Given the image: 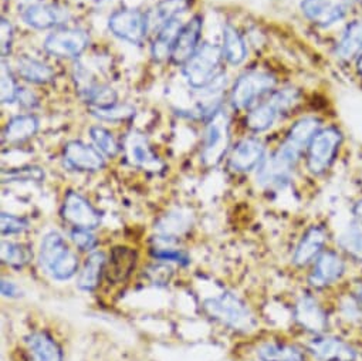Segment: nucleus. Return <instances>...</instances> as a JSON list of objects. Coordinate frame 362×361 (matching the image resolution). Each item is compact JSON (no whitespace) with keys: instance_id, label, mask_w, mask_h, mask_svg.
<instances>
[{"instance_id":"nucleus-1","label":"nucleus","mask_w":362,"mask_h":361,"mask_svg":"<svg viewBox=\"0 0 362 361\" xmlns=\"http://www.w3.org/2000/svg\"><path fill=\"white\" fill-rule=\"evenodd\" d=\"M356 272L334 245L325 249L304 272L308 290L329 296L345 286Z\"/></svg>"},{"instance_id":"nucleus-2","label":"nucleus","mask_w":362,"mask_h":361,"mask_svg":"<svg viewBox=\"0 0 362 361\" xmlns=\"http://www.w3.org/2000/svg\"><path fill=\"white\" fill-rule=\"evenodd\" d=\"M291 319L294 326L305 337L334 330L328 296L314 293L308 289L294 299L291 306Z\"/></svg>"},{"instance_id":"nucleus-3","label":"nucleus","mask_w":362,"mask_h":361,"mask_svg":"<svg viewBox=\"0 0 362 361\" xmlns=\"http://www.w3.org/2000/svg\"><path fill=\"white\" fill-rule=\"evenodd\" d=\"M39 260L42 268L59 282L69 280L80 272L77 253L59 232H49L45 235L40 243Z\"/></svg>"},{"instance_id":"nucleus-4","label":"nucleus","mask_w":362,"mask_h":361,"mask_svg":"<svg viewBox=\"0 0 362 361\" xmlns=\"http://www.w3.org/2000/svg\"><path fill=\"white\" fill-rule=\"evenodd\" d=\"M204 309L214 320L238 333L249 334L257 328V319L252 309L230 292L206 299Z\"/></svg>"},{"instance_id":"nucleus-5","label":"nucleus","mask_w":362,"mask_h":361,"mask_svg":"<svg viewBox=\"0 0 362 361\" xmlns=\"http://www.w3.org/2000/svg\"><path fill=\"white\" fill-rule=\"evenodd\" d=\"M304 347L310 361H361L362 350L356 338L339 331L307 337Z\"/></svg>"},{"instance_id":"nucleus-6","label":"nucleus","mask_w":362,"mask_h":361,"mask_svg":"<svg viewBox=\"0 0 362 361\" xmlns=\"http://www.w3.org/2000/svg\"><path fill=\"white\" fill-rule=\"evenodd\" d=\"M342 142L344 135L338 127H321L305 149L307 171L313 176H324L337 162Z\"/></svg>"},{"instance_id":"nucleus-7","label":"nucleus","mask_w":362,"mask_h":361,"mask_svg":"<svg viewBox=\"0 0 362 361\" xmlns=\"http://www.w3.org/2000/svg\"><path fill=\"white\" fill-rule=\"evenodd\" d=\"M334 245V232L325 222L310 224L293 246L290 263L296 270L307 268L329 246Z\"/></svg>"},{"instance_id":"nucleus-8","label":"nucleus","mask_w":362,"mask_h":361,"mask_svg":"<svg viewBox=\"0 0 362 361\" xmlns=\"http://www.w3.org/2000/svg\"><path fill=\"white\" fill-rule=\"evenodd\" d=\"M334 330L348 337L359 338L362 336V310L349 287V282L328 296Z\"/></svg>"},{"instance_id":"nucleus-9","label":"nucleus","mask_w":362,"mask_h":361,"mask_svg":"<svg viewBox=\"0 0 362 361\" xmlns=\"http://www.w3.org/2000/svg\"><path fill=\"white\" fill-rule=\"evenodd\" d=\"M230 147V120L226 111H216L205 130L201 161L206 168H214L222 162Z\"/></svg>"},{"instance_id":"nucleus-10","label":"nucleus","mask_w":362,"mask_h":361,"mask_svg":"<svg viewBox=\"0 0 362 361\" xmlns=\"http://www.w3.org/2000/svg\"><path fill=\"white\" fill-rule=\"evenodd\" d=\"M223 59L222 49L204 43L184 64V76L194 88H206L216 80V73Z\"/></svg>"},{"instance_id":"nucleus-11","label":"nucleus","mask_w":362,"mask_h":361,"mask_svg":"<svg viewBox=\"0 0 362 361\" xmlns=\"http://www.w3.org/2000/svg\"><path fill=\"white\" fill-rule=\"evenodd\" d=\"M276 87V77L269 71H247L235 83L230 103L238 110L249 108L257 98L270 93Z\"/></svg>"},{"instance_id":"nucleus-12","label":"nucleus","mask_w":362,"mask_h":361,"mask_svg":"<svg viewBox=\"0 0 362 361\" xmlns=\"http://www.w3.org/2000/svg\"><path fill=\"white\" fill-rule=\"evenodd\" d=\"M62 217L76 229L94 231L101 224V214L87 198L76 191H69L66 194L62 205Z\"/></svg>"},{"instance_id":"nucleus-13","label":"nucleus","mask_w":362,"mask_h":361,"mask_svg":"<svg viewBox=\"0 0 362 361\" xmlns=\"http://www.w3.org/2000/svg\"><path fill=\"white\" fill-rule=\"evenodd\" d=\"M90 45V38L83 29L64 28L47 36L45 50L59 59L78 57Z\"/></svg>"},{"instance_id":"nucleus-14","label":"nucleus","mask_w":362,"mask_h":361,"mask_svg":"<svg viewBox=\"0 0 362 361\" xmlns=\"http://www.w3.org/2000/svg\"><path fill=\"white\" fill-rule=\"evenodd\" d=\"M148 16L139 11L124 9L112 13L108 19V29L111 33L129 43H141L148 33Z\"/></svg>"},{"instance_id":"nucleus-15","label":"nucleus","mask_w":362,"mask_h":361,"mask_svg":"<svg viewBox=\"0 0 362 361\" xmlns=\"http://www.w3.org/2000/svg\"><path fill=\"white\" fill-rule=\"evenodd\" d=\"M64 164L80 172H97L105 166L104 155L95 148L83 141H69L63 149Z\"/></svg>"},{"instance_id":"nucleus-16","label":"nucleus","mask_w":362,"mask_h":361,"mask_svg":"<svg viewBox=\"0 0 362 361\" xmlns=\"http://www.w3.org/2000/svg\"><path fill=\"white\" fill-rule=\"evenodd\" d=\"M124 152L129 165L144 169L158 172L162 168V161L153 152L146 137L138 131H129L124 138Z\"/></svg>"},{"instance_id":"nucleus-17","label":"nucleus","mask_w":362,"mask_h":361,"mask_svg":"<svg viewBox=\"0 0 362 361\" xmlns=\"http://www.w3.org/2000/svg\"><path fill=\"white\" fill-rule=\"evenodd\" d=\"M138 263V252L129 246L118 245L110 251L104 277L110 285L125 283L134 273Z\"/></svg>"},{"instance_id":"nucleus-18","label":"nucleus","mask_w":362,"mask_h":361,"mask_svg":"<svg viewBox=\"0 0 362 361\" xmlns=\"http://www.w3.org/2000/svg\"><path fill=\"white\" fill-rule=\"evenodd\" d=\"M202 29H204V19L201 15L194 16L187 25L182 26L170 53V62L173 64L184 66L194 56V53L201 46L199 40H201Z\"/></svg>"},{"instance_id":"nucleus-19","label":"nucleus","mask_w":362,"mask_h":361,"mask_svg":"<svg viewBox=\"0 0 362 361\" xmlns=\"http://www.w3.org/2000/svg\"><path fill=\"white\" fill-rule=\"evenodd\" d=\"M266 158V147L259 138H243L240 139L230 152L229 168L233 172H250L260 166Z\"/></svg>"},{"instance_id":"nucleus-20","label":"nucleus","mask_w":362,"mask_h":361,"mask_svg":"<svg viewBox=\"0 0 362 361\" xmlns=\"http://www.w3.org/2000/svg\"><path fill=\"white\" fill-rule=\"evenodd\" d=\"M259 361H310L304 343L293 340L272 338L256 347Z\"/></svg>"},{"instance_id":"nucleus-21","label":"nucleus","mask_w":362,"mask_h":361,"mask_svg":"<svg viewBox=\"0 0 362 361\" xmlns=\"http://www.w3.org/2000/svg\"><path fill=\"white\" fill-rule=\"evenodd\" d=\"M334 246L348 259L355 272H362V225L355 219L349 221L334 234Z\"/></svg>"},{"instance_id":"nucleus-22","label":"nucleus","mask_w":362,"mask_h":361,"mask_svg":"<svg viewBox=\"0 0 362 361\" xmlns=\"http://www.w3.org/2000/svg\"><path fill=\"white\" fill-rule=\"evenodd\" d=\"M300 9L304 18L321 28L341 22L346 15V8L332 0H301Z\"/></svg>"},{"instance_id":"nucleus-23","label":"nucleus","mask_w":362,"mask_h":361,"mask_svg":"<svg viewBox=\"0 0 362 361\" xmlns=\"http://www.w3.org/2000/svg\"><path fill=\"white\" fill-rule=\"evenodd\" d=\"M69 19H70L69 11L64 8H60L57 5L36 4V5L29 6L23 12L25 23L37 30L57 28V26L66 23Z\"/></svg>"},{"instance_id":"nucleus-24","label":"nucleus","mask_w":362,"mask_h":361,"mask_svg":"<svg viewBox=\"0 0 362 361\" xmlns=\"http://www.w3.org/2000/svg\"><path fill=\"white\" fill-rule=\"evenodd\" d=\"M33 361H64V353L57 340L47 331H33L26 337Z\"/></svg>"},{"instance_id":"nucleus-25","label":"nucleus","mask_w":362,"mask_h":361,"mask_svg":"<svg viewBox=\"0 0 362 361\" xmlns=\"http://www.w3.org/2000/svg\"><path fill=\"white\" fill-rule=\"evenodd\" d=\"M105 263H107V256L104 252H98V251L91 252L84 260L81 270L78 272V277H77L78 289L83 292H94L101 283Z\"/></svg>"},{"instance_id":"nucleus-26","label":"nucleus","mask_w":362,"mask_h":361,"mask_svg":"<svg viewBox=\"0 0 362 361\" xmlns=\"http://www.w3.org/2000/svg\"><path fill=\"white\" fill-rule=\"evenodd\" d=\"M335 55L339 60H356L362 55V22L348 23L335 46Z\"/></svg>"},{"instance_id":"nucleus-27","label":"nucleus","mask_w":362,"mask_h":361,"mask_svg":"<svg viewBox=\"0 0 362 361\" xmlns=\"http://www.w3.org/2000/svg\"><path fill=\"white\" fill-rule=\"evenodd\" d=\"M39 120L33 114H22L11 118L2 132V141L8 144H21L36 135Z\"/></svg>"},{"instance_id":"nucleus-28","label":"nucleus","mask_w":362,"mask_h":361,"mask_svg":"<svg viewBox=\"0 0 362 361\" xmlns=\"http://www.w3.org/2000/svg\"><path fill=\"white\" fill-rule=\"evenodd\" d=\"M191 0H160L148 16L149 26L160 30L166 23L175 21L180 13L189 9Z\"/></svg>"},{"instance_id":"nucleus-29","label":"nucleus","mask_w":362,"mask_h":361,"mask_svg":"<svg viewBox=\"0 0 362 361\" xmlns=\"http://www.w3.org/2000/svg\"><path fill=\"white\" fill-rule=\"evenodd\" d=\"M182 23L180 21L175 19L169 23H166L160 30H158L156 38L151 46V56L156 62H163L166 59H170V53L175 45V40L182 29Z\"/></svg>"},{"instance_id":"nucleus-30","label":"nucleus","mask_w":362,"mask_h":361,"mask_svg":"<svg viewBox=\"0 0 362 361\" xmlns=\"http://www.w3.org/2000/svg\"><path fill=\"white\" fill-rule=\"evenodd\" d=\"M321 121L315 117H303L298 121H296L291 128L287 132L286 142L291 144L293 147L298 148L300 151L305 152L308 144L314 138V135L320 131L321 128Z\"/></svg>"},{"instance_id":"nucleus-31","label":"nucleus","mask_w":362,"mask_h":361,"mask_svg":"<svg viewBox=\"0 0 362 361\" xmlns=\"http://www.w3.org/2000/svg\"><path fill=\"white\" fill-rule=\"evenodd\" d=\"M280 115H281V111L269 98L267 101L256 105L246 115V127L253 132H263L272 128Z\"/></svg>"},{"instance_id":"nucleus-32","label":"nucleus","mask_w":362,"mask_h":361,"mask_svg":"<svg viewBox=\"0 0 362 361\" xmlns=\"http://www.w3.org/2000/svg\"><path fill=\"white\" fill-rule=\"evenodd\" d=\"M18 71L22 79L35 84H47L54 79V71L47 64L29 56L18 60Z\"/></svg>"},{"instance_id":"nucleus-33","label":"nucleus","mask_w":362,"mask_h":361,"mask_svg":"<svg viewBox=\"0 0 362 361\" xmlns=\"http://www.w3.org/2000/svg\"><path fill=\"white\" fill-rule=\"evenodd\" d=\"M223 57L230 64H242L247 56V47L240 36V33L232 25H226L223 28V46H222Z\"/></svg>"},{"instance_id":"nucleus-34","label":"nucleus","mask_w":362,"mask_h":361,"mask_svg":"<svg viewBox=\"0 0 362 361\" xmlns=\"http://www.w3.org/2000/svg\"><path fill=\"white\" fill-rule=\"evenodd\" d=\"M33 258V252L30 246L19 242H11L4 241L2 242V253H0V259L2 263L15 269H22L30 263Z\"/></svg>"},{"instance_id":"nucleus-35","label":"nucleus","mask_w":362,"mask_h":361,"mask_svg":"<svg viewBox=\"0 0 362 361\" xmlns=\"http://www.w3.org/2000/svg\"><path fill=\"white\" fill-rule=\"evenodd\" d=\"M90 137H91L95 148L103 155H105L108 158H115L119 154L121 147L117 142V139L114 138V135L107 128L94 125L90 128Z\"/></svg>"},{"instance_id":"nucleus-36","label":"nucleus","mask_w":362,"mask_h":361,"mask_svg":"<svg viewBox=\"0 0 362 361\" xmlns=\"http://www.w3.org/2000/svg\"><path fill=\"white\" fill-rule=\"evenodd\" d=\"M90 113L103 121H125L135 115V108L129 104H112L108 107H90Z\"/></svg>"},{"instance_id":"nucleus-37","label":"nucleus","mask_w":362,"mask_h":361,"mask_svg":"<svg viewBox=\"0 0 362 361\" xmlns=\"http://www.w3.org/2000/svg\"><path fill=\"white\" fill-rule=\"evenodd\" d=\"M21 88L12 74V70L8 67L5 60L2 62V73H0V100L4 104H11L18 100Z\"/></svg>"},{"instance_id":"nucleus-38","label":"nucleus","mask_w":362,"mask_h":361,"mask_svg":"<svg viewBox=\"0 0 362 361\" xmlns=\"http://www.w3.org/2000/svg\"><path fill=\"white\" fill-rule=\"evenodd\" d=\"M188 228H189V221L187 215L180 214L179 211L168 214L158 224V229L165 235H173V234L179 235L185 232Z\"/></svg>"},{"instance_id":"nucleus-39","label":"nucleus","mask_w":362,"mask_h":361,"mask_svg":"<svg viewBox=\"0 0 362 361\" xmlns=\"http://www.w3.org/2000/svg\"><path fill=\"white\" fill-rule=\"evenodd\" d=\"M0 229H2L4 236H11V235H19L23 234L29 228V221L22 217H16L12 214L4 212L2 217H0Z\"/></svg>"},{"instance_id":"nucleus-40","label":"nucleus","mask_w":362,"mask_h":361,"mask_svg":"<svg viewBox=\"0 0 362 361\" xmlns=\"http://www.w3.org/2000/svg\"><path fill=\"white\" fill-rule=\"evenodd\" d=\"M70 238L80 252L91 253L95 251V248L98 245L97 236L91 231H87V229H76L74 228L70 234Z\"/></svg>"},{"instance_id":"nucleus-41","label":"nucleus","mask_w":362,"mask_h":361,"mask_svg":"<svg viewBox=\"0 0 362 361\" xmlns=\"http://www.w3.org/2000/svg\"><path fill=\"white\" fill-rule=\"evenodd\" d=\"M152 256L159 262H173L179 265H188L191 262L189 256L184 251L173 248H155L152 249Z\"/></svg>"},{"instance_id":"nucleus-42","label":"nucleus","mask_w":362,"mask_h":361,"mask_svg":"<svg viewBox=\"0 0 362 361\" xmlns=\"http://www.w3.org/2000/svg\"><path fill=\"white\" fill-rule=\"evenodd\" d=\"M13 26L12 23L6 19L2 18L0 19V55H2V59L8 57L12 52V45H13Z\"/></svg>"},{"instance_id":"nucleus-43","label":"nucleus","mask_w":362,"mask_h":361,"mask_svg":"<svg viewBox=\"0 0 362 361\" xmlns=\"http://www.w3.org/2000/svg\"><path fill=\"white\" fill-rule=\"evenodd\" d=\"M45 173L40 168H19V169H15V171H11L8 173V179L11 180V183H15V180H40L43 179Z\"/></svg>"},{"instance_id":"nucleus-44","label":"nucleus","mask_w":362,"mask_h":361,"mask_svg":"<svg viewBox=\"0 0 362 361\" xmlns=\"http://www.w3.org/2000/svg\"><path fill=\"white\" fill-rule=\"evenodd\" d=\"M349 287L351 290L354 292L358 303H359V307L362 310V272H356L351 280H349Z\"/></svg>"},{"instance_id":"nucleus-45","label":"nucleus","mask_w":362,"mask_h":361,"mask_svg":"<svg viewBox=\"0 0 362 361\" xmlns=\"http://www.w3.org/2000/svg\"><path fill=\"white\" fill-rule=\"evenodd\" d=\"M0 290H2V294L5 297H18L21 294V289L13 283L8 280H2V285H0Z\"/></svg>"},{"instance_id":"nucleus-46","label":"nucleus","mask_w":362,"mask_h":361,"mask_svg":"<svg viewBox=\"0 0 362 361\" xmlns=\"http://www.w3.org/2000/svg\"><path fill=\"white\" fill-rule=\"evenodd\" d=\"M349 212H351V217H349V218L355 219L356 222H359V224L362 225V198L356 200V201L351 205Z\"/></svg>"},{"instance_id":"nucleus-47","label":"nucleus","mask_w":362,"mask_h":361,"mask_svg":"<svg viewBox=\"0 0 362 361\" xmlns=\"http://www.w3.org/2000/svg\"><path fill=\"white\" fill-rule=\"evenodd\" d=\"M18 100H21L19 103H22V104L26 105V107H35V105L37 104V100H36L35 94L28 93V96H25V90H21V91H19Z\"/></svg>"},{"instance_id":"nucleus-48","label":"nucleus","mask_w":362,"mask_h":361,"mask_svg":"<svg viewBox=\"0 0 362 361\" xmlns=\"http://www.w3.org/2000/svg\"><path fill=\"white\" fill-rule=\"evenodd\" d=\"M356 71H358V76L362 80V55L356 59Z\"/></svg>"},{"instance_id":"nucleus-49","label":"nucleus","mask_w":362,"mask_h":361,"mask_svg":"<svg viewBox=\"0 0 362 361\" xmlns=\"http://www.w3.org/2000/svg\"><path fill=\"white\" fill-rule=\"evenodd\" d=\"M358 343H359V345H361V350H362V336L358 338Z\"/></svg>"},{"instance_id":"nucleus-50","label":"nucleus","mask_w":362,"mask_h":361,"mask_svg":"<svg viewBox=\"0 0 362 361\" xmlns=\"http://www.w3.org/2000/svg\"><path fill=\"white\" fill-rule=\"evenodd\" d=\"M345 2H356V0H345Z\"/></svg>"},{"instance_id":"nucleus-51","label":"nucleus","mask_w":362,"mask_h":361,"mask_svg":"<svg viewBox=\"0 0 362 361\" xmlns=\"http://www.w3.org/2000/svg\"><path fill=\"white\" fill-rule=\"evenodd\" d=\"M361 361H362V360H361Z\"/></svg>"}]
</instances>
